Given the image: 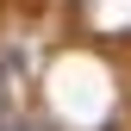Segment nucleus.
<instances>
[{
    "instance_id": "1",
    "label": "nucleus",
    "mask_w": 131,
    "mask_h": 131,
    "mask_svg": "<svg viewBox=\"0 0 131 131\" xmlns=\"http://www.w3.org/2000/svg\"><path fill=\"white\" fill-rule=\"evenodd\" d=\"M0 131H38V125H0Z\"/></svg>"
}]
</instances>
